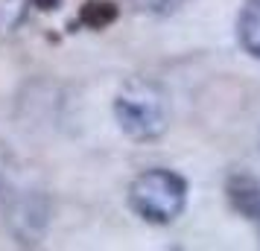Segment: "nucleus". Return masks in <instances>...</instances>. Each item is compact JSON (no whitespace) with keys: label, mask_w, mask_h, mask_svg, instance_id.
<instances>
[{"label":"nucleus","mask_w":260,"mask_h":251,"mask_svg":"<svg viewBox=\"0 0 260 251\" xmlns=\"http://www.w3.org/2000/svg\"><path fill=\"white\" fill-rule=\"evenodd\" d=\"M114 18H117V6L108 3V0H103V3L91 0V3H85V9H82V24H88L91 29H103Z\"/></svg>","instance_id":"nucleus-7"},{"label":"nucleus","mask_w":260,"mask_h":251,"mask_svg":"<svg viewBox=\"0 0 260 251\" xmlns=\"http://www.w3.org/2000/svg\"><path fill=\"white\" fill-rule=\"evenodd\" d=\"M114 120L132 140H155L170 126V105L161 85L152 79H129L114 96Z\"/></svg>","instance_id":"nucleus-1"},{"label":"nucleus","mask_w":260,"mask_h":251,"mask_svg":"<svg viewBox=\"0 0 260 251\" xmlns=\"http://www.w3.org/2000/svg\"><path fill=\"white\" fill-rule=\"evenodd\" d=\"M184 204H187V184L173 169L152 167L141 172L129 187V207L149 225L176 222Z\"/></svg>","instance_id":"nucleus-2"},{"label":"nucleus","mask_w":260,"mask_h":251,"mask_svg":"<svg viewBox=\"0 0 260 251\" xmlns=\"http://www.w3.org/2000/svg\"><path fill=\"white\" fill-rule=\"evenodd\" d=\"M141 12H149V15H167L181 6V0H132Z\"/></svg>","instance_id":"nucleus-9"},{"label":"nucleus","mask_w":260,"mask_h":251,"mask_svg":"<svg viewBox=\"0 0 260 251\" xmlns=\"http://www.w3.org/2000/svg\"><path fill=\"white\" fill-rule=\"evenodd\" d=\"M237 38L251 59H260V0L243 3L240 18H237Z\"/></svg>","instance_id":"nucleus-5"},{"label":"nucleus","mask_w":260,"mask_h":251,"mask_svg":"<svg viewBox=\"0 0 260 251\" xmlns=\"http://www.w3.org/2000/svg\"><path fill=\"white\" fill-rule=\"evenodd\" d=\"M32 6H38L41 12H50V9H59V3L61 0H29Z\"/></svg>","instance_id":"nucleus-10"},{"label":"nucleus","mask_w":260,"mask_h":251,"mask_svg":"<svg viewBox=\"0 0 260 251\" xmlns=\"http://www.w3.org/2000/svg\"><path fill=\"white\" fill-rule=\"evenodd\" d=\"M12 190H15V158L9 152V146L0 144V204L9 199Z\"/></svg>","instance_id":"nucleus-8"},{"label":"nucleus","mask_w":260,"mask_h":251,"mask_svg":"<svg viewBox=\"0 0 260 251\" xmlns=\"http://www.w3.org/2000/svg\"><path fill=\"white\" fill-rule=\"evenodd\" d=\"M3 207H6V219H9L15 237L21 242H36V237L47 225V202L32 193L12 190L9 199L3 202Z\"/></svg>","instance_id":"nucleus-3"},{"label":"nucleus","mask_w":260,"mask_h":251,"mask_svg":"<svg viewBox=\"0 0 260 251\" xmlns=\"http://www.w3.org/2000/svg\"><path fill=\"white\" fill-rule=\"evenodd\" d=\"M29 0H0V38L15 35L26 21Z\"/></svg>","instance_id":"nucleus-6"},{"label":"nucleus","mask_w":260,"mask_h":251,"mask_svg":"<svg viewBox=\"0 0 260 251\" xmlns=\"http://www.w3.org/2000/svg\"><path fill=\"white\" fill-rule=\"evenodd\" d=\"M257 222H260V219H257Z\"/></svg>","instance_id":"nucleus-11"},{"label":"nucleus","mask_w":260,"mask_h":251,"mask_svg":"<svg viewBox=\"0 0 260 251\" xmlns=\"http://www.w3.org/2000/svg\"><path fill=\"white\" fill-rule=\"evenodd\" d=\"M225 196L237 213L248 219H260V178H254L246 169H237L225 181Z\"/></svg>","instance_id":"nucleus-4"}]
</instances>
